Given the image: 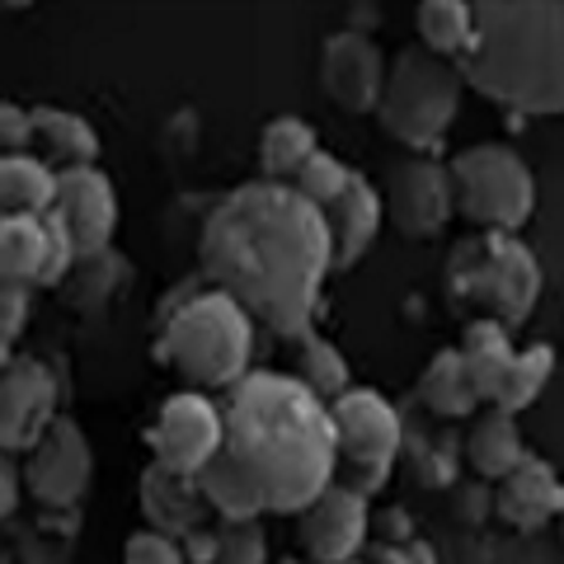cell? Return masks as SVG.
Listing matches in <instances>:
<instances>
[{
	"instance_id": "obj_35",
	"label": "cell",
	"mask_w": 564,
	"mask_h": 564,
	"mask_svg": "<svg viewBox=\"0 0 564 564\" xmlns=\"http://www.w3.org/2000/svg\"><path fill=\"white\" fill-rule=\"evenodd\" d=\"M372 564H437V560H433V551H429V545L410 541V545H400V551H395V545H391V551H381Z\"/></svg>"
},
{
	"instance_id": "obj_33",
	"label": "cell",
	"mask_w": 564,
	"mask_h": 564,
	"mask_svg": "<svg viewBox=\"0 0 564 564\" xmlns=\"http://www.w3.org/2000/svg\"><path fill=\"white\" fill-rule=\"evenodd\" d=\"M33 141V113L20 104H0V155H24Z\"/></svg>"
},
{
	"instance_id": "obj_14",
	"label": "cell",
	"mask_w": 564,
	"mask_h": 564,
	"mask_svg": "<svg viewBox=\"0 0 564 564\" xmlns=\"http://www.w3.org/2000/svg\"><path fill=\"white\" fill-rule=\"evenodd\" d=\"M381 207L395 217V226L404 236H437L447 226V217L456 212L452 203V174L447 165H437L429 161V155H419V161H404L395 165L391 174V188H386V198Z\"/></svg>"
},
{
	"instance_id": "obj_9",
	"label": "cell",
	"mask_w": 564,
	"mask_h": 564,
	"mask_svg": "<svg viewBox=\"0 0 564 564\" xmlns=\"http://www.w3.org/2000/svg\"><path fill=\"white\" fill-rule=\"evenodd\" d=\"M147 443L161 470L198 480V470L221 452V404H212L198 391L170 395L151 423Z\"/></svg>"
},
{
	"instance_id": "obj_32",
	"label": "cell",
	"mask_w": 564,
	"mask_h": 564,
	"mask_svg": "<svg viewBox=\"0 0 564 564\" xmlns=\"http://www.w3.org/2000/svg\"><path fill=\"white\" fill-rule=\"evenodd\" d=\"M122 564H188L184 551L161 532H137L122 551Z\"/></svg>"
},
{
	"instance_id": "obj_30",
	"label": "cell",
	"mask_w": 564,
	"mask_h": 564,
	"mask_svg": "<svg viewBox=\"0 0 564 564\" xmlns=\"http://www.w3.org/2000/svg\"><path fill=\"white\" fill-rule=\"evenodd\" d=\"M348 180H352V170L339 161V155H329V151H315L311 161L296 170V180H292V188L302 193V198L311 203V207H329L339 193L348 188Z\"/></svg>"
},
{
	"instance_id": "obj_37",
	"label": "cell",
	"mask_w": 564,
	"mask_h": 564,
	"mask_svg": "<svg viewBox=\"0 0 564 564\" xmlns=\"http://www.w3.org/2000/svg\"><path fill=\"white\" fill-rule=\"evenodd\" d=\"M14 499H20V475H14V466L0 456V518H10Z\"/></svg>"
},
{
	"instance_id": "obj_28",
	"label": "cell",
	"mask_w": 564,
	"mask_h": 564,
	"mask_svg": "<svg viewBox=\"0 0 564 564\" xmlns=\"http://www.w3.org/2000/svg\"><path fill=\"white\" fill-rule=\"evenodd\" d=\"M551 372H555V352L545 348V344L518 352V362H513V372H508V386H503V395H499V404H494V410H503V414L527 410V404H532V400L545 391Z\"/></svg>"
},
{
	"instance_id": "obj_23",
	"label": "cell",
	"mask_w": 564,
	"mask_h": 564,
	"mask_svg": "<svg viewBox=\"0 0 564 564\" xmlns=\"http://www.w3.org/2000/svg\"><path fill=\"white\" fill-rule=\"evenodd\" d=\"M466 456H470V466L480 470L485 480H503V475H513V470L527 462V447H522V437H518L513 414L489 410V414L470 429Z\"/></svg>"
},
{
	"instance_id": "obj_18",
	"label": "cell",
	"mask_w": 564,
	"mask_h": 564,
	"mask_svg": "<svg viewBox=\"0 0 564 564\" xmlns=\"http://www.w3.org/2000/svg\"><path fill=\"white\" fill-rule=\"evenodd\" d=\"M560 508H564V485L551 462L527 456L513 475L499 480V518L518 527V532H536V527L560 518Z\"/></svg>"
},
{
	"instance_id": "obj_17",
	"label": "cell",
	"mask_w": 564,
	"mask_h": 564,
	"mask_svg": "<svg viewBox=\"0 0 564 564\" xmlns=\"http://www.w3.org/2000/svg\"><path fill=\"white\" fill-rule=\"evenodd\" d=\"M141 513H147L151 532H161L170 541H188L193 532H203V518H207V499L198 480L188 475H170L161 466H151L141 475Z\"/></svg>"
},
{
	"instance_id": "obj_6",
	"label": "cell",
	"mask_w": 564,
	"mask_h": 564,
	"mask_svg": "<svg viewBox=\"0 0 564 564\" xmlns=\"http://www.w3.org/2000/svg\"><path fill=\"white\" fill-rule=\"evenodd\" d=\"M447 174H452V203L466 221L489 226L494 236H513L518 226L532 221L536 180L518 151L485 141V147L456 155Z\"/></svg>"
},
{
	"instance_id": "obj_8",
	"label": "cell",
	"mask_w": 564,
	"mask_h": 564,
	"mask_svg": "<svg viewBox=\"0 0 564 564\" xmlns=\"http://www.w3.org/2000/svg\"><path fill=\"white\" fill-rule=\"evenodd\" d=\"M329 423H334L339 456L352 470H362V480L348 489H358L367 499V489H377L386 480V470H391L400 452V414L377 391H367V386H348L339 400H329Z\"/></svg>"
},
{
	"instance_id": "obj_5",
	"label": "cell",
	"mask_w": 564,
	"mask_h": 564,
	"mask_svg": "<svg viewBox=\"0 0 564 564\" xmlns=\"http://www.w3.org/2000/svg\"><path fill=\"white\" fill-rule=\"evenodd\" d=\"M462 70H452L443 57L423 47H400L386 66V85L377 99L381 128L414 151H437L462 109Z\"/></svg>"
},
{
	"instance_id": "obj_39",
	"label": "cell",
	"mask_w": 564,
	"mask_h": 564,
	"mask_svg": "<svg viewBox=\"0 0 564 564\" xmlns=\"http://www.w3.org/2000/svg\"><path fill=\"white\" fill-rule=\"evenodd\" d=\"M560 522H564V508H560Z\"/></svg>"
},
{
	"instance_id": "obj_29",
	"label": "cell",
	"mask_w": 564,
	"mask_h": 564,
	"mask_svg": "<svg viewBox=\"0 0 564 564\" xmlns=\"http://www.w3.org/2000/svg\"><path fill=\"white\" fill-rule=\"evenodd\" d=\"M306 386L311 395H321L325 404L329 400H339L348 391V362H344V352L325 344V339H315V334H306V344H302V377H296Z\"/></svg>"
},
{
	"instance_id": "obj_25",
	"label": "cell",
	"mask_w": 564,
	"mask_h": 564,
	"mask_svg": "<svg viewBox=\"0 0 564 564\" xmlns=\"http://www.w3.org/2000/svg\"><path fill=\"white\" fill-rule=\"evenodd\" d=\"M321 151L315 147V128L306 118H273L259 137V165L269 184H292L296 170H302L311 155Z\"/></svg>"
},
{
	"instance_id": "obj_2",
	"label": "cell",
	"mask_w": 564,
	"mask_h": 564,
	"mask_svg": "<svg viewBox=\"0 0 564 564\" xmlns=\"http://www.w3.org/2000/svg\"><path fill=\"white\" fill-rule=\"evenodd\" d=\"M221 452L250 475L269 513H306L334 485L329 404L296 377L245 372L221 404Z\"/></svg>"
},
{
	"instance_id": "obj_12",
	"label": "cell",
	"mask_w": 564,
	"mask_h": 564,
	"mask_svg": "<svg viewBox=\"0 0 564 564\" xmlns=\"http://www.w3.org/2000/svg\"><path fill=\"white\" fill-rule=\"evenodd\" d=\"M52 217L66 226L76 254H99L118 226V198L113 184L95 165L57 170V193H52Z\"/></svg>"
},
{
	"instance_id": "obj_38",
	"label": "cell",
	"mask_w": 564,
	"mask_h": 564,
	"mask_svg": "<svg viewBox=\"0 0 564 564\" xmlns=\"http://www.w3.org/2000/svg\"><path fill=\"white\" fill-rule=\"evenodd\" d=\"M10 362H14V358H10V339H0V372H6Z\"/></svg>"
},
{
	"instance_id": "obj_15",
	"label": "cell",
	"mask_w": 564,
	"mask_h": 564,
	"mask_svg": "<svg viewBox=\"0 0 564 564\" xmlns=\"http://www.w3.org/2000/svg\"><path fill=\"white\" fill-rule=\"evenodd\" d=\"M367 541V499L348 485H329L302 513V551L311 564H352Z\"/></svg>"
},
{
	"instance_id": "obj_11",
	"label": "cell",
	"mask_w": 564,
	"mask_h": 564,
	"mask_svg": "<svg viewBox=\"0 0 564 564\" xmlns=\"http://www.w3.org/2000/svg\"><path fill=\"white\" fill-rule=\"evenodd\" d=\"M95 456L90 443H85L80 423L76 419H52V429L39 437V447L29 452L24 466V485L33 489V499L43 503H76L85 485H90Z\"/></svg>"
},
{
	"instance_id": "obj_4",
	"label": "cell",
	"mask_w": 564,
	"mask_h": 564,
	"mask_svg": "<svg viewBox=\"0 0 564 564\" xmlns=\"http://www.w3.org/2000/svg\"><path fill=\"white\" fill-rule=\"evenodd\" d=\"M254 348V325L226 292H198L184 306L170 311V321L161 325V362H170L174 372L193 386H236L250 367Z\"/></svg>"
},
{
	"instance_id": "obj_31",
	"label": "cell",
	"mask_w": 564,
	"mask_h": 564,
	"mask_svg": "<svg viewBox=\"0 0 564 564\" xmlns=\"http://www.w3.org/2000/svg\"><path fill=\"white\" fill-rule=\"evenodd\" d=\"M212 564H269V541L259 522H226L217 532V560Z\"/></svg>"
},
{
	"instance_id": "obj_16",
	"label": "cell",
	"mask_w": 564,
	"mask_h": 564,
	"mask_svg": "<svg viewBox=\"0 0 564 564\" xmlns=\"http://www.w3.org/2000/svg\"><path fill=\"white\" fill-rule=\"evenodd\" d=\"M321 217H325V231H329L334 269H352V263L367 254V245L377 240L386 207H381V193L367 184L362 174H352L348 188L321 212Z\"/></svg>"
},
{
	"instance_id": "obj_34",
	"label": "cell",
	"mask_w": 564,
	"mask_h": 564,
	"mask_svg": "<svg viewBox=\"0 0 564 564\" xmlns=\"http://www.w3.org/2000/svg\"><path fill=\"white\" fill-rule=\"evenodd\" d=\"M24 315H29V288L0 278V339H14L24 329Z\"/></svg>"
},
{
	"instance_id": "obj_3",
	"label": "cell",
	"mask_w": 564,
	"mask_h": 564,
	"mask_svg": "<svg viewBox=\"0 0 564 564\" xmlns=\"http://www.w3.org/2000/svg\"><path fill=\"white\" fill-rule=\"evenodd\" d=\"M470 20L462 52L470 90L527 118L564 113V0H485Z\"/></svg>"
},
{
	"instance_id": "obj_24",
	"label": "cell",
	"mask_w": 564,
	"mask_h": 564,
	"mask_svg": "<svg viewBox=\"0 0 564 564\" xmlns=\"http://www.w3.org/2000/svg\"><path fill=\"white\" fill-rule=\"evenodd\" d=\"M29 113H33V141H43L52 161H62L66 170L99 161V137L80 113H66V109H29Z\"/></svg>"
},
{
	"instance_id": "obj_1",
	"label": "cell",
	"mask_w": 564,
	"mask_h": 564,
	"mask_svg": "<svg viewBox=\"0 0 564 564\" xmlns=\"http://www.w3.org/2000/svg\"><path fill=\"white\" fill-rule=\"evenodd\" d=\"M203 273L282 339H306L321 288L334 269L321 207L292 184L254 180L207 212L198 240Z\"/></svg>"
},
{
	"instance_id": "obj_10",
	"label": "cell",
	"mask_w": 564,
	"mask_h": 564,
	"mask_svg": "<svg viewBox=\"0 0 564 564\" xmlns=\"http://www.w3.org/2000/svg\"><path fill=\"white\" fill-rule=\"evenodd\" d=\"M57 419V381L43 362L14 358L0 372V452H33Z\"/></svg>"
},
{
	"instance_id": "obj_26",
	"label": "cell",
	"mask_w": 564,
	"mask_h": 564,
	"mask_svg": "<svg viewBox=\"0 0 564 564\" xmlns=\"http://www.w3.org/2000/svg\"><path fill=\"white\" fill-rule=\"evenodd\" d=\"M419 400L429 404L433 414H443V419H462L470 414L475 404V386L466 377V362H462V348H447V352H437V358L423 367V377H419Z\"/></svg>"
},
{
	"instance_id": "obj_19",
	"label": "cell",
	"mask_w": 564,
	"mask_h": 564,
	"mask_svg": "<svg viewBox=\"0 0 564 564\" xmlns=\"http://www.w3.org/2000/svg\"><path fill=\"white\" fill-rule=\"evenodd\" d=\"M462 362H466V377L475 386V400L499 404L518 352H513V339H508V329L499 321H470L466 339H462Z\"/></svg>"
},
{
	"instance_id": "obj_20",
	"label": "cell",
	"mask_w": 564,
	"mask_h": 564,
	"mask_svg": "<svg viewBox=\"0 0 564 564\" xmlns=\"http://www.w3.org/2000/svg\"><path fill=\"white\" fill-rule=\"evenodd\" d=\"M57 170L39 155H0V217H47Z\"/></svg>"
},
{
	"instance_id": "obj_13",
	"label": "cell",
	"mask_w": 564,
	"mask_h": 564,
	"mask_svg": "<svg viewBox=\"0 0 564 564\" xmlns=\"http://www.w3.org/2000/svg\"><path fill=\"white\" fill-rule=\"evenodd\" d=\"M321 85L344 113L377 109L381 85H386V57L381 47L358 29L329 33L321 52Z\"/></svg>"
},
{
	"instance_id": "obj_22",
	"label": "cell",
	"mask_w": 564,
	"mask_h": 564,
	"mask_svg": "<svg viewBox=\"0 0 564 564\" xmlns=\"http://www.w3.org/2000/svg\"><path fill=\"white\" fill-rule=\"evenodd\" d=\"M47 269V217H0V278L39 288Z\"/></svg>"
},
{
	"instance_id": "obj_27",
	"label": "cell",
	"mask_w": 564,
	"mask_h": 564,
	"mask_svg": "<svg viewBox=\"0 0 564 564\" xmlns=\"http://www.w3.org/2000/svg\"><path fill=\"white\" fill-rule=\"evenodd\" d=\"M470 33L475 20L470 6H462V0H423L419 6V39L423 52H433V57H462L470 47Z\"/></svg>"
},
{
	"instance_id": "obj_7",
	"label": "cell",
	"mask_w": 564,
	"mask_h": 564,
	"mask_svg": "<svg viewBox=\"0 0 564 564\" xmlns=\"http://www.w3.org/2000/svg\"><path fill=\"white\" fill-rule=\"evenodd\" d=\"M456 292L485 302L494 311V321H499L503 329H513L532 315L536 296H541V263L513 236L475 240L470 273H456Z\"/></svg>"
},
{
	"instance_id": "obj_36",
	"label": "cell",
	"mask_w": 564,
	"mask_h": 564,
	"mask_svg": "<svg viewBox=\"0 0 564 564\" xmlns=\"http://www.w3.org/2000/svg\"><path fill=\"white\" fill-rule=\"evenodd\" d=\"M184 560L188 564H212L217 560V532H193L184 545Z\"/></svg>"
},
{
	"instance_id": "obj_21",
	"label": "cell",
	"mask_w": 564,
	"mask_h": 564,
	"mask_svg": "<svg viewBox=\"0 0 564 564\" xmlns=\"http://www.w3.org/2000/svg\"><path fill=\"white\" fill-rule=\"evenodd\" d=\"M198 489H203L212 513H221L226 522H259V513H269L263 499H259V489H254V480L226 452H217L198 470Z\"/></svg>"
}]
</instances>
